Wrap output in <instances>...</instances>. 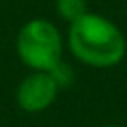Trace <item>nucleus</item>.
I'll return each instance as SVG.
<instances>
[{
  "label": "nucleus",
  "instance_id": "nucleus-4",
  "mask_svg": "<svg viewBox=\"0 0 127 127\" xmlns=\"http://www.w3.org/2000/svg\"><path fill=\"white\" fill-rule=\"evenodd\" d=\"M56 12L64 22L71 24L79 20L83 14H87L89 6H87V0H56Z\"/></svg>",
  "mask_w": 127,
  "mask_h": 127
},
{
  "label": "nucleus",
  "instance_id": "nucleus-1",
  "mask_svg": "<svg viewBox=\"0 0 127 127\" xmlns=\"http://www.w3.org/2000/svg\"><path fill=\"white\" fill-rule=\"evenodd\" d=\"M65 48L79 64L95 69H109L123 62L127 40L113 20L89 10L79 20L67 24Z\"/></svg>",
  "mask_w": 127,
  "mask_h": 127
},
{
  "label": "nucleus",
  "instance_id": "nucleus-5",
  "mask_svg": "<svg viewBox=\"0 0 127 127\" xmlns=\"http://www.w3.org/2000/svg\"><path fill=\"white\" fill-rule=\"evenodd\" d=\"M103 127H123V125H117V123H109V125H103Z\"/></svg>",
  "mask_w": 127,
  "mask_h": 127
},
{
  "label": "nucleus",
  "instance_id": "nucleus-3",
  "mask_svg": "<svg viewBox=\"0 0 127 127\" xmlns=\"http://www.w3.org/2000/svg\"><path fill=\"white\" fill-rule=\"evenodd\" d=\"M60 87L52 71H30L16 87V103L26 113H42L54 105Z\"/></svg>",
  "mask_w": 127,
  "mask_h": 127
},
{
  "label": "nucleus",
  "instance_id": "nucleus-2",
  "mask_svg": "<svg viewBox=\"0 0 127 127\" xmlns=\"http://www.w3.org/2000/svg\"><path fill=\"white\" fill-rule=\"evenodd\" d=\"M65 38L46 18L28 20L16 34V56L30 71H56L64 62Z\"/></svg>",
  "mask_w": 127,
  "mask_h": 127
}]
</instances>
